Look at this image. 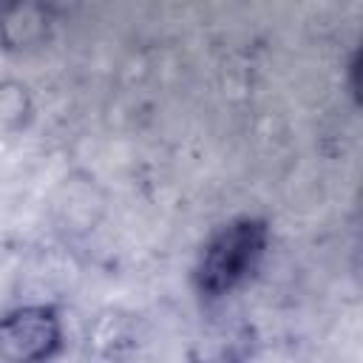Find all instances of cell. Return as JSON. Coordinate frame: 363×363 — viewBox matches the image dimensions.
Segmentation results:
<instances>
[{
	"instance_id": "1",
	"label": "cell",
	"mask_w": 363,
	"mask_h": 363,
	"mask_svg": "<svg viewBox=\"0 0 363 363\" xmlns=\"http://www.w3.org/2000/svg\"><path fill=\"white\" fill-rule=\"evenodd\" d=\"M264 244H267V227L261 221L230 224L224 233L213 238V244L201 258L199 267L201 289L210 295H221L235 284H241L261 258Z\"/></svg>"
},
{
	"instance_id": "2",
	"label": "cell",
	"mask_w": 363,
	"mask_h": 363,
	"mask_svg": "<svg viewBox=\"0 0 363 363\" xmlns=\"http://www.w3.org/2000/svg\"><path fill=\"white\" fill-rule=\"evenodd\" d=\"M57 320L48 309H23L0 320V354L17 360H37L57 346Z\"/></svg>"
}]
</instances>
